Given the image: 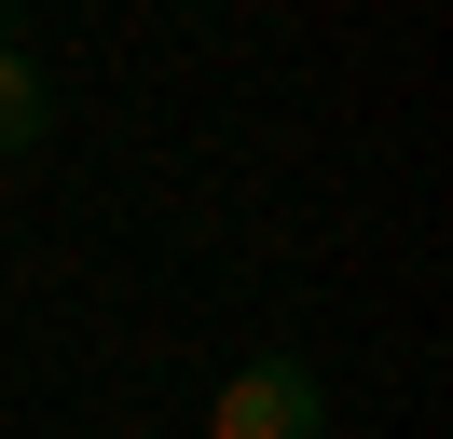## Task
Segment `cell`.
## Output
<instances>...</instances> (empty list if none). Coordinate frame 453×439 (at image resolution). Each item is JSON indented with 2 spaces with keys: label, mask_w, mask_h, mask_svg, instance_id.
Instances as JSON below:
<instances>
[{
  "label": "cell",
  "mask_w": 453,
  "mask_h": 439,
  "mask_svg": "<svg viewBox=\"0 0 453 439\" xmlns=\"http://www.w3.org/2000/svg\"><path fill=\"white\" fill-rule=\"evenodd\" d=\"M206 439H330V398H316L303 357H248L220 384V412H206Z\"/></svg>",
  "instance_id": "obj_1"
},
{
  "label": "cell",
  "mask_w": 453,
  "mask_h": 439,
  "mask_svg": "<svg viewBox=\"0 0 453 439\" xmlns=\"http://www.w3.org/2000/svg\"><path fill=\"white\" fill-rule=\"evenodd\" d=\"M42 124H56V82H42V55L0 42V151H42Z\"/></svg>",
  "instance_id": "obj_2"
}]
</instances>
